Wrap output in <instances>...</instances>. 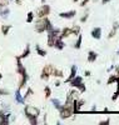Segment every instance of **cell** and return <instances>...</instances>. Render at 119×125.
Returning a JSON list of instances; mask_svg holds the SVG:
<instances>
[{
	"mask_svg": "<svg viewBox=\"0 0 119 125\" xmlns=\"http://www.w3.org/2000/svg\"><path fill=\"white\" fill-rule=\"evenodd\" d=\"M109 123H110V119H105V120H102L99 124L100 125H104V124H109Z\"/></svg>",
	"mask_w": 119,
	"mask_h": 125,
	"instance_id": "37",
	"label": "cell"
},
{
	"mask_svg": "<svg viewBox=\"0 0 119 125\" xmlns=\"http://www.w3.org/2000/svg\"><path fill=\"white\" fill-rule=\"evenodd\" d=\"M10 113H6V110H0V125H8L10 123Z\"/></svg>",
	"mask_w": 119,
	"mask_h": 125,
	"instance_id": "9",
	"label": "cell"
},
{
	"mask_svg": "<svg viewBox=\"0 0 119 125\" xmlns=\"http://www.w3.org/2000/svg\"><path fill=\"white\" fill-rule=\"evenodd\" d=\"M92 38H94V39H100L102 38V28H94L93 30H92Z\"/></svg>",
	"mask_w": 119,
	"mask_h": 125,
	"instance_id": "15",
	"label": "cell"
},
{
	"mask_svg": "<svg viewBox=\"0 0 119 125\" xmlns=\"http://www.w3.org/2000/svg\"><path fill=\"white\" fill-rule=\"evenodd\" d=\"M84 75H85V76H90L92 73H90L89 70H85V71H84Z\"/></svg>",
	"mask_w": 119,
	"mask_h": 125,
	"instance_id": "38",
	"label": "cell"
},
{
	"mask_svg": "<svg viewBox=\"0 0 119 125\" xmlns=\"http://www.w3.org/2000/svg\"><path fill=\"white\" fill-rule=\"evenodd\" d=\"M117 55H119V50H118V51H117Z\"/></svg>",
	"mask_w": 119,
	"mask_h": 125,
	"instance_id": "47",
	"label": "cell"
},
{
	"mask_svg": "<svg viewBox=\"0 0 119 125\" xmlns=\"http://www.w3.org/2000/svg\"><path fill=\"white\" fill-rule=\"evenodd\" d=\"M88 18H89V9H86V11H85V14L80 18V23H85L86 20H88Z\"/></svg>",
	"mask_w": 119,
	"mask_h": 125,
	"instance_id": "31",
	"label": "cell"
},
{
	"mask_svg": "<svg viewBox=\"0 0 119 125\" xmlns=\"http://www.w3.org/2000/svg\"><path fill=\"white\" fill-rule=\"evenodd\" d=\"M118 100H119V91H118Z\"/></svg>",
	"mask_w": 119,
	"mask_h": 125,
	"instance_id": "48",
	"label": "cell"
},
{
	"mask_svg": "<svg viewBox=\"0 0 119 125\" xmlns=\"http://www.w3.org/2000/svg\"><path fill=\"white\" fill-rule=\"evenodd\" d=\"M117 81H118V78L114 75H110L109 78H108V81H107V84L108 85H112V84H117Z\"/></svg>",
	"mask_w": 119,
	"mask_h": 125,
	"instance_id": "24",
	"label": "cell"
},
{
	"mask_svg": "<svg viewBox=\"0 0 119 125\" xmlns=\"http://www.w3.org/2000/svg\"><path fill=\"white\" fill-rule=\"evenodd\" d=\"M68 84L71 85V88H75V89H78L80 93H85L86 91V86L84 84V80L82 76H78V75H75Z\"/></svg>",
	"mask_w": 119,
	"mask_h": 125,
	"instance_id": "5",
	"label": "cell"
},
{
	"mask_svg": "<svg viewBox=\"0 0 119 125\" xmlns=\"http://www.w3.org/2000/svg\"><path fill=\"white\" fill-rule=\"evenodd\" d=\"M50 95H51V89H50L49 86H45V88H44V96H45L47 99H49Z\"/></svg>",
	"mask_w": 119,
	"mask_h": 125,
	"instance_id": "30",
	"label": "cell"
},
{
	"mask_svg": "<svg viewBox=\"0 0 119 125\" xmlns=\"http://www.w3.org/2000/svg\"><path fill=\"white\" fill-rule=\"evenodd\" d=\"M115 76L118 78V80H119V66H117V73H115Z\"/></svg>",
	"mask_w": 119,
	"mask_h": 125,
	"instance_id": "40",
	"label": "cell"
},
{
	"mask_svg": "<svg viewBox=\"0 0 119 125\" xmlns=\"http://www.w3.org/2000/svg\"><path fill=\"white\" fill-rule=\"evenodd\" d=\"M10 30H12V25H1V33H3V35L6 36Z\"/></svg>",
	"mask_w": 119,
	"mask_h": 125,
	"instance_id": "23",
	"label": "cell"
},
{
	"mask_svg": "<svg viewBox=\"0 0 119 125\" xmlns=\"http://www.w3.org/2000/svg\"><path fill=\"white\" fill-rule=\"evenodd\" d=\"M71 114H74V113H73V105H67V104H63L61 108L59 109V116H60L61 120L70 118Z\"/></svg>",
	"mask_w": 119,
	"mask_h": 125,
	"instance_id": "6",
	"label": "cell"
},
{
	"mask_svg": "<svg viewBox=\"0 0 119 125\" xmlns=\"http://www.w3.org/2000/svg\"><path fill=\"white\" fill-rule=\"evenodd\" d=\"M20 89H16V91H15V100H16V103H19V104H24V98L21 96V94H20Z\"/></svg>",
	"mask_w": 119,
	"mask_h": 125,
	"instance_id": "21",
	"label": "cell"
},
{
	"mask_svg": "<svg viewBox=\"0 0 119 125\" xmlns=\"http://www.w3.org/2000/svg\"><path fill=\"white\" fill-rule=\"evenodd\" d=\"M54 85H55L57 88H59V86L61 85V81H60V80H57V81H55V84H54Z\"/></svg>",
	"mask_w": 119,
	"mask_h": 125,
	"instance_id": "39",
	"label": "cell"
},
{
	"mask_svg": "<svg viewBox=\"0 0 119 125\" xmlns=\"http://www.w3.org/2000/svg\"><path fill=\"white\" fill-rule=\"evenodd\" d=\"M0 79H3V74H1V71H0Z\"/></svg>",
	"mask_w": 119,
	"mask_h": 125,
	"instance_id": "43",
	"label": "cell"
},
{
	"mask_svg": "<svg viewBox=\"0 0 119 125\" xmlns=\"http://www.w3.org/2000/svg\"><path fill=\"white\" fill-rule=\"evenodd\" d=\"M64 46H65V44H64V39L58 38V39L55 40V43H54V46H53V48H55L57 50H63Z\"/></svg>",
	"mask_w": 119,
	"mask_h": 125,
	"instance_id": "14",
	"label": "cell"
},
{
	"mask_svg": "<svg viewBox=\"0 0 119 125\" xmlns=\"http://www.w3.org/2000/svg\"><path fill=\"white\" fill-rule=\"evenodd\" d=\"M48 33V40H47V43H48V46L49 48H53L54 46V43H55V40L58 38H60V29H57V28H51L50 30L47 31Z\"/></svg>",
	"mask_w": 119,
	"mask_h": 125,
	"instance_id": "4",
	"label": "cell"
},
{
	"mask_svg": "<svg viewBox=\"0 0 119 125\" xmlns=\"http://www.w3.org/2000/svg\"><path fill=\"white\" fill-rule=\"evenodd\" d=\"M10 1H12V0H10Z\"/></svg>",
	"mask_w": 119,
	"mask_h": 125,
	"instance_id": "49",
	"label": "cell"
},
{
	"mask_svg": "<svg viewBox=\"0 0 119 125\" xmlns=\"http://www.w3.org/2000/svg\"><path fill=\"white\" fill-rule=\"evenodd\" d=\"M112 100H113V101L118 100V91H115V93L113 94V96H112Z\"/></svg>",
	"mask_w": 119,
	"mask_h": 125,
	"instance_id": "36",
	"label": "cell"
},
{
	"mask_svg": "<svg viewBox=\"0 0 119 125\" xmlns=\"http://www.w3.org/2000/svg\"><path fill=\"white\" fill-rule=\"evenodd\" d=\"M71 31H73V35H79L80 34V26L79 25H73Z\"/></svg>",
	"mask_w": 119,
	"mask_h": 125,
	"instance_id": "28",
	"label": "cell"
},
{
	"mask_svg": "<svg viewBox=\"0 0 119 125\" xmlns=\"http://www.w3.org/2000/svg\"><path fill=\"white\" fill-rule=\"evenodd\" d=\"M89 1H90V0H83V1L80 3V6H83V8H84V6H86V5L89 4Z\"/></svg>",
	"mask_w": 119,
	"mask_h": 125,
	"instance_id": "35",
	"label": "cell"
},
{
	"mask_svg": "<svg viewBox=\"0 0 119 125\" xmlns=\"http://www.w3.org/2000/svg\"><path fill=\"white\" fill-rule=\"evenodd\" d=\"M73 35V31H71V28L67 26V28H63L60 30V38L61 39H65V38H69Z\"/></svg>",
	"mask_w": 119,
	"mask_h": 125,
	"instance_id": "11",
	"label": "cell"
},
{
	"mask_svg": "<svg viewBox=\"0 0 119 125\" xmlns=\"http://www.w3.org/2000/svg\"><path fill=\"white\" fill-rule=\"evenodd\" d=\"M82 40H83V36L79 34L77 41H75V44H74V48H75V49H80V46H82Z\"/></svg>",
	"mask_w": 119,
	"mask_h": 125,
	"instance_id": "26",
	"label": "cell"
},
{
	"mask_svg": "<svg viewBox=\"0 0 119 125\" xmlns=\"http://www.w3.org/2000/svg\"><path fill=\"white\" fill-rule=\"evenodd\" d=\"M30 55V46H29V44L25 46V49H24V51H23V53H21L20 55H18L21 60H23V59H25V58H28Z\"/></svg>",
	"mask_w": 119,
	"mask_h": 125,
	"instance_id": "20",
	"label": "cell"
},
{
	"mask_svg": "<svg viewBox=\"0 0 119 125\" xmlns=\"http://www.w3.org/2000/svg\"><path fill=\"white\" fill-rule=\"evenodd\" d=\"M15 60H16V73H18L19 76H20L19 88H18V89L21 90V89L26 85V83H28V80H29V75H28V71H26L25 66L23 65V62H21V59H20L19 56H16Z\"/></svg>",
	"mask_w": 119,
	"mask_h": 125,
	"instance_id": "1",
	"label": "cell"
},
{
	"mask_svg": "<svg viewBox=\"0 0 119 125\" xmlns=\"http://www.w3.org/2000/svg\"><path fill=\"white\" fill-rule=\"evenodd\" d=\"M50 6L45 3H43V5H40L38 9H36V11H35V16L36 18H44V16H48L50 14Z\"/></svg>",
	"mask_w": 119,
	"mask_h": 125,
	"instance_id": "7",
	"label": "cell"
},
{
	"mask_svg": "<svg viewBox=\"0 0 119 125\" xmlns=\"http://www.w3.org/2000/svg\"><path fill=\"white\" fill-rule=\"evenodd\" d=\"M92 1H93V3H96V1H99V0H92Z\"/></svg>",
	"mask_w": 119,
	"mask_h": 125,
	"instance_id": "44",
	"label": "cell"
},
{
	"mask_svg": "<svg viewBox=\"0 0 119 125\" xmlns=\"http://www.w3.org/2000/svg\"><path fill=\"white\" fill-rule=\"evenodd\" d=\"M10 0H0V6H8Z\"/></svg>",
	"mask_w": 119,
	"mask_h": 125,
	"instance_id": "33",
	"label": "cell"
},
{
	"mask_svg": "<svg viewBox=\"0 0 119 125\" xmlns=\"http://www.w3.org/2000/svg\"><path fill=\"white\" fill-rule=\"evenodd\" d=\"M96 59H98V54L95 53V51L90 50L88 53V58H86V60H88V62H94Z\"/></svg>",
	"mask_w": 119,
	"mask_h": 125,
	"instance_id": "17",
	"label": "cell"
},
{
	"mask_svg": "<svg viewBox=\"0 0 119 125\" xmlns=\"http://www.w3.org/2000/svg\"><path fill=\"white\" fill-rule=\"evenodd\" d=\"M109 1H112V0H102V4H103V5H105V4H108Z\"/></svg>",
	"mask_w": 119,
	"mask_h": 125,
	"instance_id": "41",
	"label": "cell"
},
{
	"mask_svg": "<svg viewBox=\"0 0 119 125\" xmlns=\"http://www.w3.org/2000/svg\"><path fill=\"white\" fill-rule=\"evenodd\" d=\"M35 50H36L38 55H40V56H45V55H47V51H45L44 49H41L39 45H35Z\"/></svg>",
	"mask_w": 119,
	"mask_h": 125,
	"instance_id": "25",
	"label": "cell"
},
{
	"mask_svg": "<svg viewBox=\"0 0 119 125\" xmlns=\"http://www.w3.org/2000/svg\"><path fill=\"white\" fill-rule=\"evenodd\" d=\"M77 71H78V68H77V65H71V69H70V74H69V76L64 80V83H65V84H68V83L77 75Z\"/></svg>",
	"mask_w": 119,
	"mask_h": 125,
	"instance_id": "13",
	"label": "cell"
},
{
	"mask_svg": "<svg viewBox=\"0 0 119 125\" xmlns=\"http://www.w3.org/2000/svg\"><path fill=\"white\" fill-rule=\"evenodd\" d=\"M9 14H10V9L8 6H0V16L6 19L9 16Z\"/></svg>",
	"mask_w": 119,
	"mask_h": 125,
	"instance_id": "16",
	"label": "cell"
},
{
	"mask_svg": "<svg viewBox=\"0 0 119 125\" xmlns=\"http://www.w3.org/2000/svg\"><path fill=\"white\" fill-rule=\"evenodd\" d=\"M24 114L26 119L29 120V123L31 125H36L39 121H38V118L40 115V110L33 105H25L24 106Z\"/></svg>",
	"mask_w": 119,
	"mask_h": 125,
	"instance_id": "2",
	"label": "cell"
},
{
	"mask_svg": "<svg viewBox=\"0 0 119 125\" xmlns=\"http://www.w3.org/2000/svg\"><path fill=\"white\" fill-rule=\"evenodd\" d=\"M33 94H34V91H33V89H31V88H28V90H26V93H25V95L23 96L24 98V100H26V99H29L31 95H33Z\"/></svg>",
	"mask_w": 119,
	"mask_h": 125,
	"instance_id": "29",
	"label": "cell"
},
{
	"mask_svg": "<svg viewBox=\"0 0 119 125\" xmlns=\"http://www.w3.org/2000/svg\"><path fill=\"white\" fill-rule=\"evenodd\" d=\"M53 28V24L50 21V19L48 16H44V18H38V20L35 21V25H34V29L36 33L41 34V33H45V31L50 30Z\"/></svg>",
	"mask_w": 119,
	"mask_h": 125,
	"instance_id": "3",
	"label": "cell"
},
{
	"mask_svg": "<svg viewBox=\"0 0 119 125\" xmlns=\"http://www.w3.org/2000/svg\"><path fill=\"white\" fill-rule=\"evenodd\" d=\"M40 1H41V3H45V0H40Z\"/></svg>",
	"mask_w": 119,
	"mask_h": 125,
	"instance_id": "46",
	"label": "cell"
},
{
	"mask_svg": "<svg viewBox=\"0 0 119 125\" xmlns=\"http://www.w3.org/2000/svg\"><path fill=\"white\" fill-rule=\"evenodd\" d=\"M34 16H35V14L33 13V11H29L28 13V15H26V23H33V20H34Z\"/></svg>",
	"mask_w": 119,
	"mask_h": 125,
	"instance_id": "27",
	"label": "cell"
},
{
	"mask_svg": "<svg viewBox=\"0 0 119 125\" xmlns=\"http://www.w3.org/2000/svg\"><path fill=\"white\" fill-rule=\"evenodd\" d=\"M75 15H77V11L75 10H69V11H63L59 14V16L61 19H73Z\"/></svg>",
	"mask_w": 119,
	"mask_h": 125,
	"instance_id": "12",
	"label": "cell"
},
{
	"mask_svg": "<svg viewBox=\"0 0 119 125\" xmlns=\"http://www.w3.org/2000/svg\"><path fill=\"white\" fill-rule=\"evenodd\" d=\"M16 5H21V3H23V0H15Z\"/></svg>",
	"mask_w": 119,
	"mask_h": 125,
	"instance_id": "42",
	"label": "cell"
},
{
	"mask_svg": "<svg viewBox=\"0 0 119 125\" xmlns=\"http://www.w3.org/2000/svg\"><path fill=\"white\" fill-rule=\"evenodd\" d=\"M84 104H85V101H84L82 98L74 100V103H73V113H79V111L82 110V108H83Z\"/></svg>",
	"mask_w": 119,
	"mask_h": 125,
	"instance_id": "10",
	"label": "cell"
},
{
	"mask_svg": "<svg viewBox=\"0 0 119 125\" xmlns=\"http://www.w3.org/2000/svg\"><path fill=\"white\" fill-rule=\"evenodd\" d=\"M73 1H74V3H78V1H79V0H73Z\"/></svg>",
	"mask_w": 119,
	"mask_h": 125,
	"instance_id": "45",
	"label": "cell"
},
{
	"mask_svg": "<svg viewBox=\"0 0 119 125\" xmlns=\"http://www.w3.org/2000/svg\"><path fill=\"white\" fill-rule=\"evenodd\" d=\"M115 33H117V30L112 28V30L109 31V34H108V39H112V38H114V36H115Z\"/></svg>",
	"mask_w": 119,
	"mask_h": 125,
	"instance_id": "32",
	"label": "cell"
},
{
	"mask_svg": "<svg viewBox=\"0 0 119 125\" xmlns=\"http://www.w3.org/2000/svg\"><path fill=\"white\" fill-rule=\"evenodd\" d=\"M9 90H6V89H1L0 88V95H9Z\"/></svg>",
	"mask_w": 119,
	"mask_h": 125,
	"instance_id": "34",
	"label": "cell"
},
{
	"mask_svg": "<svg viewBox=\"0 0 119 125\" xmlns=\"http://www.w3.org/2000/svg\"><path fill=\"white\" fill-rule=\"evenodd\" d=\"M69 94H70V95H71V98L74 99V100H77V99H79L80 98V95H82V93L78 90V89H71L70 91H69Z\"/></svg>",
	"mask_w": 119,
	"mask_h": 125,
	"instance_id": "19",
	"label": "cell"
},
{
	"mask_svg": "<svg viewBox=\"0 0 119 125\" xmlns=\"http://www.w3.org/2000/svg\"><path fill=\"white\" fill-rule=\"evenodd\" d=\"M51 76H55V78H63V76H64V73H63V70H61V69H58V68L54 66L53 73H51Z\"/></svg>",
	"mask_w": 119,
	"mask_h": 125,
	"instance_id": "18",
	"label": "cell"
},
{
	"mask_svg": "<svg viewBox=\"0 0 119 125\" xmlns=\"http://www.w3.org/2000/svg\"><path fill=\"white\" fill-rule=\"evenodd\" d=\"M51 104L54 105V108H55V109H58V110L61 108V103H60V100H59V99L53 98V99H51Z\"/></svg>",
	"mask_w": 119,
	"mask_h": 125,
	"instance_id": "22",
	"label": "cell"
},
{
	"mask_svg": "<svg viewBox=\"0 0 119 125\" xmlns=\"http://www.w3.org/2000/svg\"><path fill=\"white\" fill-rule=\"evenodd\" d=\"M53 69H54V65H51V64H48V65H45L44 68H43V70H41L40 79H41V80H44V81H48V80L50 79V76H51Z\"/></svg>",
	"mask_w": 119,
	"mask_h": 125,
	"instance_id": "8",
	"label": "cell"
}]
</instances>
